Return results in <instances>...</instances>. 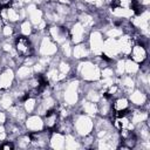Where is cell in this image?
<instances>
[{
  "instance_id": "9",
  "label": "cell",
  "mask_w": 150,
  "mask_h": 150,
  "mask_svg": "<svg viewBox=\"0 0 150 150\" xmlns=\"http://www.w3.org/2000/svg\"><path fill=\"white\" fill-rule=\"evenodd\" d=\"M102 54H104L105 56H108L109 59H114L118 55H121V49H120V43L117 39H111V38H107L103 42V50Z\"/></svg>"
},
{
  "instance_id": "15",
  "label": "cell",
  "mask_w": 150,
  "mask_h": 150,
  "mask_svg": "<svg viewBox=\"0 0 150 150\" xmlns=\"http://www.w3.org/2000/svg\"><path fill=\"white\" fill-rule=\"evenodd\" d=\"M8 116L11 117L12 121L16 122V123H22L25 122L26 117H27V112L25 111L22 105L19 104H13L12 107H9L8 109Z\"/></svg>"
},
{
  "instance_id": "36",
  "label": "cell",
  "mask_w": 150,
  "mask_h": 150,
  "mask_svg": "<svg viewBox=\"0 0 150 150\" xmlns=\"http://www.w3.org/2000/svg\"><path fill=\"white\" fill-rule=\"evenodd\" d=\"M114 75H115V71L109 66L101 69V79H111L114 77Z\"/></svg>"
},
{
  "instance_id": "20",
  "label": "cell",
  "mask_w": 150,
  "mask_h": 150,
  "mask_svg": "<svg viewBox=\"0 0 150 150\" xmlns=\"http://www.w3.org/2000/svg\"><path fill=\"white\" fill-rule=\"evenodd\" d=\"M111 108L115 112H124L130 108V101L124 96H118L111 103Z\"/></svg>"
},
{
  "instance_id": "1",
  "label": "cell",
  "mask_w": 150,
  "mask_h": 150,
  "mask_svg": "<svg viewBox=\"0 0 150 150\" xmlns=\"http://www.w3.org/2000/svg\"><path fill=\"white\" fill-rule=\"evenodd\" d=\"M77 73L84 81L88 82H96L101 80V68L90 60L80 62L77 66Z\"/></svg>"
},
{
  "instance_id": "45",
  "label": "cell",
  "mask_w": 150,
  "mask_h": 150,
  "mask_svg": "<svg viewBox=\"0 0 150 150\" xmlns=\"http://www.w3.org/2000/svg\"><path fill=\"white\" fill-rule=\"evenodd\" d=\"M0 61H1V56H0Z\"/></svg>"
},
{
  "instance_id": "42",
  "label": "cell",
  "mask_w": 150,
  "mask_h": 150,
  "mask_svg": "<svg viewBox=\"0 0 150 150\" xmlns=\"http://www.w3.org/2000/svg\"><path fill=\"white\" fill-rule=\"evenodd\" d=\"M6 137H7L6 131H0V143H1V142H4V141L6 139Z\"/></svg>"
},
{
  "instance_id": "17",
  "label": "cell",
  "mask_w": 150,
  "mask_h": 150,
  "mask_svg": "<svg viewBox=\"0 0 150 150\" xmlns=\"http://www.w3.org/2000/svg\"><path fill=\"white\" fill-rule=\"evenodd\" d=\"M64 142H66V136L64 134L60 131H53L50 132L49 137V146L53 149H64Z\"/></svg>"
},
{
  "instance_id": "34",
  "label": "cell",
  "mask_w": 150,
  "mask_h": 150,
  "mask_svg": "<svg viewBox=\"0 0 150 150\" xmlns=\"http://www.w3.org/2000/svg\"><path fill=\"white\" fill-rule=\"evenodd\" d=\"M116 7L125 8V9H132L135 5V0H115Z\"/></svg>"
},
{
  "instance_id": "19",
  "label": "cell",
  "mask_w": 150,
  "mask_h": 150,
  "mask_svg": "<svg viewBox=\"0 0 150 150\" xmlns=\"http://www.w3.org/2000/svg\"><path fill=\"white\" fill-rule=\"evenodd\" d=\"M120 88L122 89V91L124 93H131L134 89H135V84H136V81L131 77V75H122L120 76V80H118V83Z\"/></svg>"
},
{
  "instance_id": "6",
  "label": "cell",
  "mask_w": 150,
  "mask_h": 150,
  "mask_svg": "<svg viewBox=\"0 0 150 150\" xmlns=\"http://www.w3.org/2000/svg\"><path fill=\"white\" fill-rule=\"evenodd\" d=\"M39 53L41 56H49V57H53L57 52H59V47H57V43L49 36V35H46V36H42L40 43H39Z\"/></svg>"
},
{
  "instance_id": "27",
  "label": "cell",
  "mask_w": 150,
  "mask_h": 150,
  "mask_svg": "<svg viewBox=\"0 0 150 150\" xmlns=\"http://www.w3.org/2000/svg\"><path fill=\"white\" fill-rule=\"evenodd\" d=\"M6 13H7V22H9V23H15V22L21 20L19 9L13 7V6L7 7L6 8Z\"/></svg>"
},
{
  "instance_id": "32",
  "label": "cell",
  "mask_w": 150,
  "mask_h": 150,
  "mask_svg": "<svg viewBox=\"0 0 150 150\" xmlns=\"http://www.w3.org/2000/svg\"><path fill=\"white\" fill-rule=\"evenodd\" d=\"M101 96H102L101 91H98L97 89H94V88H91L88 91H86V100L91 101V102H95V103H97L100 101Z\"/></svg>"
},
{
  "instance_id": "25",
  "label": "cell",
  "mask_w": 150,
  "mask_h": 150,
  "mask_svg": "<svg viewBox=\"0 0 150 150\" xmlns=\"http://www.w3.org/2000/svg\"><path fill=\"white\" fill-rule=\"evenodd\" d=\"M36 105H38V103H36V97H35V96H29V95H28V96L22 101V107H23L25 111L27 112V115L34 112L35 109H36Z\"/></svg>"
},
{
  "instance_id": "35",
  "label": "cell",
  "mask_w": 150,
  "mask_h": 150,
  "mask_svg": "<svg viewBox=\"0 0 150 150\" xmlns=\"http://www.w3.org/2000/svg\"><path fill=\"white\" fill-rule=\"evenodd\" d=\"M57 69H59V73H60V74H63V75L67 76V75L69 74L71 67H70V64H69L68 62H66V61H59V63H57Z\"/></svg>"
},
{
  "instance_id": "39",
  "label": "cell",
  "mask_w": 150,
  "mask_h": 150,
  "mask_svg": "<svg viewBox=\"0 0 150 150\" xmlns=\"http://www.w3.org/2000/svg\"><path fill=\"white\" fill-rule=\"evenodd\" d=\"M0 148H1L2 150H12V149L15 148V144H14L13 141H6V142H4V143L0 145Z\"/></svg>"
},
{
  "instance_id": "24",
  "label": "cell",
  "mask_w": 150,
  "mask_h": 150,
  "mask_svg": "<svg viewBox=\"0 0 150 150\" xmlns=\"http://www.w3.org/2000/svg\"><path fill=\"white\" fill-rule=\"evenodd\" d=\"M82 107V111L83 114L86 115H89V116H96L97 114V103L95 102H91V101H88V100H84L83 103L81 104Z\"/></svg>"
},
{
  "instance_id": "13",
  "label": "cell",
  "mask_w": 150,
  "mask_h": 150,
  "mask_svg": "<svg viewBox=\"0 0 150 150\" xmlns=\"http://www.w3.org/2000/svg\"><path fill=\"white\" fill-rule=\"evenodd\" d=\"M26 12H27V15L29 18V21L32 22L33 26H36L38 23H40L43 20V12L34 2H30L29 5H27Z\"/></svg>"
},
{
  "instance_id": "8",
  "label": "cell",
  "mask_w": 150,
  "mask_h": 150,
  "mask_svg": "<svg viewBox=\"0 0 150 150\" xmlns=\"http://www.w3.org/2000/svg\"><path fill=\"white\" fill-rule=\"evenodd\" d=\"M50 131H34L30 134V146L33 148H46L49 145Z\"/></svg>"
},
{
  "instance_id": "43",
  "label": "cell",
  "mask_w": 150,
  "mask_h": 150,
  "mask_svg": "<svg viewBox=\"0 0 150 150\" xmlns=\"http://www.w3.org/2000/svg\"><path fill=\"white\" fill-rule=\"evenodd\" d=\"M79 1H82V2H86V4H93L95 0H79Z\"/></svg>"
},
{
  "instance_id": "23",
  "label": "cell",
  "mask_w": 150,
  "mask_h": 150,
  "mask_svg": "<svg viewBox=\"0 0 150 150\" xmlns=\"http://www.w3.org/2000/svg\"><path fill=\"white\" fill-rule=\"evenodd\" d=\"M34 71H33V68L29 67V66H26V64H21L18 70H16V75L15 77L19 80V81H25V80H28L30 76H33Z\"/></svg>"
},
{
  "instance_id": "31",
  "label": "cell",
  "mask_w": 150,
  "mask_h": 150,
  "mask_svg": "<svg viewBox=\"0 0 150 150\" xmlns=\"http://www.w3.org/2000/svg\"><path fill=\"white\" fill-rule=\"evenodd\" d=\"M20 33L23 36H29L33 33V25L29 20H23L20 23Z\"/></svg>"
},
{
  "instance_id": "44",
  "label": "cell",
  "mask_w": 150,
  "mask_h": 150,
  "mask_svg": "<svg viewBox=\"0 0 150 150\" xmlns=\"http://www.w3.org/2000/svg\"><path fill=\"white\" fill-rule=\"evenodd\" d=\"M1 30H2V21L0 19V33H1Z\"/></svg>"
},
{
  "instance_id": "4",
  "label": "cell",
  "mask_w": 150,
  "mask_h": 150,
  "mask_svg": "<svg viewBox=\"0 0 150 150\" xmlns=\"http://www.w3.org/2000/svg\"><path fill=\"white\" fill-rule=\"evenodd\" d=\"M14 48H15L16 53L21 57L32 56V55H34V52H35V49H34V47H33L29 38L23 36V35H19L18 38H15Z\"/></svg>"
},
{
  "instance_id": "3",
  "label": "cell",
  "mask_w": 150,
  "mask_h": 150,
  "mask_svg": "<svg viewBox=\"0 0 150 150\" xmlns=\"http://www.w3.org/2000/svg\"><path fill=\"white\" fill-rule=\"evenodd\" d=\"M73 128H74L75 134L79 137H83L93 132L94 121L91 116L86 115V114H80L75 116L74 122H73Z\"/></svg>"
},
{
  "instance_id": "2",
  "label": "cell",
  "mask_w": 150,
  "mask_h": 150,
  "mask_svg": "<svg viewBox=\"0 0 150 150\" xmlns=\"http://www.w3.org/2000/svg\"><path fill=\"white\" fill-rule=\"evenodd\" d=\"M80 82L71 80L62 84V101L64 105H75L80 100Z\"/></svg>"
},
{
  "instance_id": "40",
  "label": "cell",
  "mask_w": 150,
  "mask_h": 150,
  "mask_svg": "<svg viewBox=\"0 0 150 150\" xmlns=\"http://www.w3.org/2000/svg\"><path fill=\"white\" fill-rule=\"evenodd\" d=\"M13 0H0V8H7L12 6Z\"/></svg>"
},
{
  "instance_id": "46",
  "label": "cell",
  "mask_w": 150,
  "mask_h": 150,
  "mask_svg": "<svg viewBox=\"0 0 150 150\" xmlns=\"http://www.w3.org/2000/svg\"><path fill=\"white\" fill-rule=\"evenodd\" d=\"M0 97H1V94H0Z\"/></svg>"
},
{
  "instance_id": "11",
  "label": "cell",
  "mask_w": 150,
  "mask_h": 150,
  "mask_svg": "<svg viewBox=\"0 0 150 150\" xmlns=\"http://www.w3.org/2000/svg\"><path fill=\"white\" fill-rule=\"evenodd\" d=\"M15 80V73L12 68L7 67L0 73V90H8L12 88Z\"/></svg>"
},
{
  "instance_id": "18",
  "label": "cell",
  "mask_w": 150,
  "mask_h": 150,
  "mask_svg": "<svg viewBox=\"0 0 150 150\" xmlns=\"http://www.w3.org/2000/svg\"><path fill=\"white\" fill-rule=\"evenodd\" d=\"M90 54V50H89V47L88 45L83 42H80V43H76L74 47H73V52H71V55L74 56V59L76 60H82V59H86L88 57Z\"/></svg>"
},
{
  "instance_id": "14",
  "label": "cell",
  "mask_w": 150,
  "mask_h": 150,
  "mask_svg": "<svg viewBox=\"0 0 150 150\" xmlns=\"http://www.w3.org/2000/svg\"><path fill=\"white\" fill-rule=\"evenodd\" d=\"M131 56V60L137 62V63H143L144 61H146L148 57V52L146 48L139 43H135L131 48V52L129 54Z\"/></svg>"
},
{
  "instance_id": "16",
  "label": "cell",
  "mask_w": 150,
  "mask_h": 150,
  "mask_svg": "<svg viewBox=\"0 0 150 150\" xmlns=\"http://www.w3.org/2000/svg\"><path fill=\"white\" fill-rule=\"evenodd\" d=\"M59 120H60V116H59V111L56 110V108L47 111L43 115V124L47 129H54L56 124L59 123Z\"/></svg>"
},
{
  "instance_id": "26",
  "label": "cell",
  "mask_w": 150,
  "mask_h": 150,
  "mask_svg": "<svg viewBox=\"0 0 150 150\" xmlns=\"http://www.w3.org/2000/svg\"><path fill=\"white\" fill-rule=\"evenodd\" d=\"M139 71V63L132 61L131 59L124 60V74L134 75Z\"/></svg>"
},
{
  "instance_id": "37",
  "label": "cell",
  "mask_w": 150,
  "mask_h": 150,
  "mask_svg": "<svg viewBox=\"0 0 150 150\" xmlns=\"http://www.w3.org/2000/svg\"><path fill=\"white\" fill-rule=\"evenodd\" d=\"M2 35L6 36V38H11L13 34H14V27L9 23H6L2 26V30H1Z\"/></svg>"
},
{
  "instance_id": "29",
  "label": "cell",
  "mask_w": 150,
  "mask_h": 150,
  "mask_svg": "<svg viewBox=\"0 0 150 150\" xmlns=\"http://www.w3.org/2000/svg\"><path fill=\"white\" fill-rule=\"evenodd\" d=\"M15 146L18 148H28L30 146V135H27V134H22V135H19L15 139Z\"/></svg>"
},
{
  "instance_id": "10",
  "label": "cell",
  "mask_w": 150,
  "mask_h": 150,
  "mask_svg": "<svg viewBox=\"0 0 150 150\" xmlns=\"http://www.w3.org/2000/svg\"><path fill=\"white\" fill-rule=\"evenodd\" d=\"M87 30H88V29H86L81 22H79V21L73 22V25H71V27H70V29H69V38H70V41H71L74 45L80 43V42H83Z\"/></svg>"
},
{
  "instance_id": "7",
  "label": "cell",
  "mask_w": 150,
  "mask_h": 150,
  "mask_svg": "<svg viewBox=\"0 0 150 150\" xmlns=\"http://www.w3.org/2000/svg\"><path fill=\"white\" fill-rule=\"evenodd\" d=\"M48 35L57 43L61 45L64 41L69 40V29L64 26H57L53 25L48 28Z\"/></svg>"
},
{
  "instance_id": "30",
  "label": "cell",
  "mask_w": 150,
  "mask_h": 150,
  "mask_svg": "<svg viewBox=\"0 0 150 150\" xmlns=\"http://www.w3.org/2000/svg\"><path fill=\"white\" fill-rule=\"evenodd\" d=\"M124 33H123V30H122V28L120 27V26H114V27H110V28H108L107 30H105V33H104V35L107 36V38H111V39H117V38H120L121 35H123Z\"/></svg>"
},
{
  "instance_id": "41",
  "label": "cell",
  "mask_w": 150,
  "mask_h": 150,
  "mask_svg": "<svg viewBox=\"0 0 150 150\" xmlns=\"http://www.w3.org/2000/svg\"><path fill=\"white\" fill-rule=\"evenodd\" d=\"M7 121V115L4 111H0V124H6Z\"/></svg>"
},
{
  "instance_id": "38",
  "label": "cell",
  "mask_w": 150,
  "mask_h": 150,
  "mask_svg": "<svg viewBox=\"0 0 150 150\" xmlns=\"http://www.w3.org/2000/svg\"><path fill=\"white\" fill-rule=\"evenodd\" d=\"M115 74L117 76H122L124 74V60L120 59L117 62H116V66H115Z\"/></svg>"
},
{
  "instance_id": "28",
  "label": "cell",
  "mask_w": 150,
  "mask_h": 150,
  "mask_svg": "<svg viewBox=\"0 0 150 150\" xmlns=\"http://www.w3.org/2000/svg\"><path fill=\"white\" fill-rule=\"evenodd\" d=\"M14 96L13 94H9V93H5V94H1V97H0V107L1 109H5L7 110L9 107H12L14 104Z\"/></svg>"
},
{
  "instance_id": "22",
  "label": "cell",
  "mask_w": 150,
  "mask_h": 150,
  "mask_svg": "<svg viewBox=\"0 0 150 150\" xmlns=\"http://www.w3.org/2000/svg\"><path fill=\"white\" fill-rule=\"evenodd\" d=\"M148 110H135L132 112H130V120L132 122V124L136 127L143 122L148 121Z\"/></svg>"
},
{
  "instance_id": "5",
  "label": "cell",
  "mask_w": 150,
  "mask_h": 150,
  "mask_svg": "<svg viewBox=\"0 0 150 150\" xmlns=\"http://www.w3.org/2000/svg\"><path fill=\"white\" fill-rule=\"evenodd\" d=\"M103 33L98 29H94L89 33V40H88V47L90 53H93L95 56L101 55L103 50Z\"/></svg>"
},
{
  "instance_id": "12",
  "label": "cell",
  "mask_w": 150,
  "mask_h": 150,
  "mask_svg": "<svg viewBox=\"0 0 150 150\" xmlns=\"http://www.w3.org/2000/svg\"><path fill=\"white\" fill-rule=\"evenodd\" d=\"M25 128L27 130H29L30 132L40 131L45 128L43 118L40 115H29L25 120Z\"/></svg>"
},
{
  "instance_id": "33",
  "label": "cell",
  "mask_w": 150,
  "mask_h": 150,
  "mask_svg": "<svg viewBox=\"0 0 150 150\" xmlns=\"http://www.w3.org/2000/svg\"><path fill=\"white\" fill-rule=\"evenodd\" d=\"M60 46H61L62 55H63L64 57H70V56H71V52H73V47H71L70 40L64 41V42H63V43H61Z\"/></svg>"
},
{
  "instance_id": "21",
  "label": "cell",
  "mask_w": 150,
  "mask_h": 150,
  "mask_svg": "<svg viewBox=\"0 0 150 150\" xmlns=\"http://www.w3.org/2000/svg\"><path fill=\"white\" fill-rule=\"evenodd\" d=\"M129 96H130V101L135 104V105H137V107H142L145 102H148V96H146V93H144L142 89H134L130 94H129Z\"/></svg>"
}]
</instances>
